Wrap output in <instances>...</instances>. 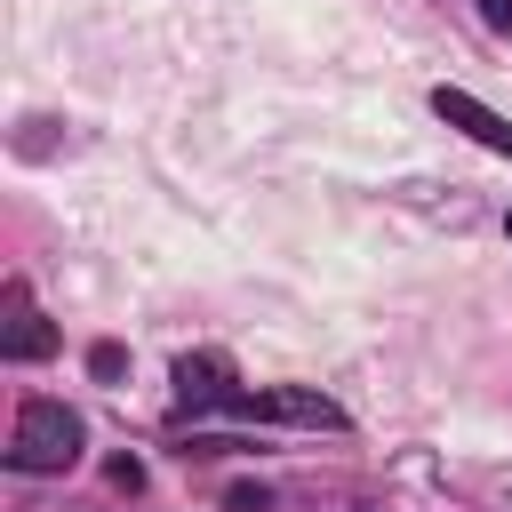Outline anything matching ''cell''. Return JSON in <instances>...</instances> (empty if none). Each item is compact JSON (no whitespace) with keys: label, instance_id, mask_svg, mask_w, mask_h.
I'll list each match as a JSON object with an SVG mask.
<instances>
[{"label":"cell","instance_id":"obj_4","mask_svg":"<svg viewBox=\"0 0 512 512\" xmlns=\"http://www.w3.org/2000/svg\"><path fill=\"white\" fill-rule=\"evenodd\" d=\"M224 384H232V360H224V352H192V360H176V400H184V408H216V400H232Z\"/></svg>","mask_w":512,"mask_h":512},{"label":"cell","instance_id":"obj_1","mask_svg":"<svg viewBox=\"0 0 512 512\" xmlns=\"http://www.w3.org/2000/svg\"><path fill=\"white\" fill-rule=\"evenodd\" d=\"M72 456H80V416L64 400H24L16 440H8V464L16 472H64Z\"/></svg>","mask_w":512,"mask_h":512},{"label":"cell","instance_id":"obj_5","mask_svg":"<svg viewBox=\"0 0 512 512\" xmlns=\"http://www.w3.org/2000/svg\"><path fill=\"white\" fill-rule=\"evenodd\" d=\"M48 344H56V336H48V320L32 312V296H24V288H8V320H0V352H8V360H40Z\"/></svg>","mask_w":512,"mask_h":512},{"label":"cell","instance_id":"obj_6","mask_svg":"<svg viewBox=\"0 0 512 512\" xmlns=\"http://www.w3.org/2000/svg\"><path fill=\"white\" fill-rule=\"evenodd\" d=\"M480 16H488L496 32H512V0H480Z\"/></svg>","mask_w":512,"mask_h":512},{"label":"cell","instance_id":"obj_3","mask_svg":"<svg viewBox=\"0 0 512 512\" xmlns=\"http://www.w3.org/2000/svg\"><path fill=\"white\" fill-rule=\"evenodd\" d=\"M432 112H440V120H456L464 136H480L488 152H512V120H496L480 96H464V88H440V96H432Z\"/></svg>","mask_w":512,"mask_h":512},{"label":"cell","instance_id":"obj_7","mask_svg":"<svg viewBox=\"0 0 512 512\" xmlns=\"http://www.w3.org/2000/svg\"><path fill=\"white\" fill-rule=\"evenodd\" d=\"M504 232H512V216H504Z\"/></svg>","mask_w":512,"mask_h":512},{"label":"cell","instance_id":"obj_2","mask_svg":"<svg viewBox=\"0 0 512 512\" xmlns=\"http://www.w3.org/2000/svg\"><path fill=\"white\" fill-rule=\"evenodd\" d=\"M232 408H240V416H264V424H304V432H336V424H344V408H336V400H320V392H304V384L240 392Z\"/></svg>","mask_w":512,"mask_h":512}]
</instances>
